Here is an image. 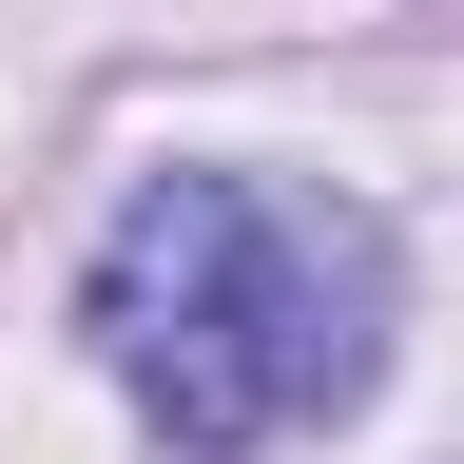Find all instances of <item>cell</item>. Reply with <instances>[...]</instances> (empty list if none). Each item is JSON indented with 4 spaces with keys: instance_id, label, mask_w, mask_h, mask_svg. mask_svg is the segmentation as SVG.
Here are the masks:
<instances>
[{
    "instance_id": "obj_1",
    "label": "cell",
    "mask_w": 464,
    "mask_h": 464,
    "mask_svg": "<svg viewBox=\"0 0 464 464\" xmlns=\"http://www.w3.org/2000/svg\"><path fill=\"white\" fill-rule=\"evenodd\" d=\"M97 348L194 464H252L387 368V232L252 174H155L97 252Z\"/></svg>"
}]
</instances>
